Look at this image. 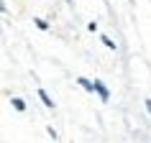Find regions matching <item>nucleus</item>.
I'll use <instances>...</instances> for the list:
<instances>
[{"label":"nucleus","mask_w":151,"mask_h":143,"mask_svg":"<svg viewBox=\"0 0 151 143\" xmlns=\"http://www.w3.org/2000/svg\"><path fill=\"white\" fill-rule=\"evenodd\" d=\"M10 102H13V107H16L18 112H23V110H26V102H23V100H21V97H13Z\"/></svg>","instance_id":"obj_4"},{"label":"nucleus","mask_w":151,"mask_h":143,"mask_svg":"<svg viewBox=\"0 0 151 143\" xmlns=\"http://www.w3.org/2000/svg\"><path fill=\"white\" fill-rule=\"evenodd\" d=\"M95 92H97V97H100V100H103V102H108V100H110V89L105 87V82L95 79Z\"/></svg>","instance_id":"obj_1"},{"label":"nucleus","mask_w":151,"mask_h":143,"mask_svg":"<svg viewBox=\"0 0 151 143\" xmlns=\"http://www.w3.org/2000/svg\"><path fill=\"white\" fill-rule=\"evenodd\" d=\"M33 23L39 26L41 31H46V28H49V23H46V21H44V18H36V21H33Z\"/></svg>","instance_id":"obj_5"},{"label":"nucleus","mask_w":151,"mask_h":143,"mask_svg":"<svg viewBox=\"0 0 151 143\" xmlns=\"http://www.w3.org/2000/svg\"><path fill=\"white\" fill-rule=\"evenodd\" d=\"M77 84H80V87H85V89H87V92H95V82L85 79V77H80V79H77Z\"/></svg>","instance_id":"obj_3"},{"label":"nucleus","mask_w":151,"mask_h":143,"mask_svg":"<svg viewBox=\"0 0 151 143\" xmlns=\"http://www.w3.org/2000/svg\"><path fill=\"white\" fill-rule=\"evenodd\" d=\"M146 110H149V115H151V100H146Z\"/></svg>","instance_id":"obj_7"},{"label":"nucleus","mask_w":151,"mask_h":143,"mask_svg":"<svg viewBox=\"0 0 151 143\" xmlns=\"http://www.w3.org/2000/svg\"><path fill=\"white\" fill-rule=\"evenodd\" d=\"M103 44H105L108 49H113V51H115V41H113V39H108V36H103Z\"/></svg>","instance_id":"obj_6"},{"label":"nucleus","mask_w":151,"mask_h":143,"mask_svg":"<svg viewBox=\"0 0 151 143\" xmlns=\"http://www.w3.org/2000/svg\"><path fill=\"white\" fill-rule=\"evenodd\" d=\"M39 97H41V102L46 105L49 110H54V100L49 97V92H46V89H39Z\"/></svg>","instance_id":"obj_2"}]
</instances>
